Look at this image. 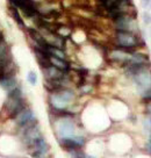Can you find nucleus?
<instances>
[{"label": "nucleus", "instance_id": "423d86ee", "mask_svg": "<svg viewBox=\"0 0 151 158\" xmlns=\"http://www.w3.org/2000/svg\"><path fill=\"white\" fill-rule=\"evenodd\" d=\"M57 133L61 138H71L74 136V123L70 116L61 118L57 123Z\"/></svg>", "mask_w": 151, "mask_h": 158}, {"label": "nucleus", "instance_id": "7ed1b4c3", "mask_svg": "<svg viewBox=\"0 0 151 158\" xmlns=\"http://www.w3.org/2000/svg\"><path fill=\"white\" fill-rule=\"evenodd\" d=\"M115 43L120 49L129 50L136 48L140 44V40L136 34L130 31H116L115 34Z\"/></svg>", "mask_w": 151, "mask_h": 158}, {"label": "nucleus", "instance_id": "ddd939ff", "mask_svg": "<svg viewBox=\"0 0 151 158\" xmlns=\"http://www.w3.org/2000/svg\"><path fill=\"white\" fill-rule=\"evenodd\" d=\"M43 73L47 80H61V79L65 78V72L61 71L52 65H49L47 68H44Z\"/></svg>", "mask_w": 151, "mask_h": 158}, {"label": "nucleus", "instance_id": "4468645a", "mask_svg": "<svg viewBox=\"0 0 151 158\" xmlns=\"http://www.w3.org/2000/svg\"><path fill=\"white\" fill-rule=\"evenodd\" d=\"M0 86L5 89L7 93H10L12 91H14L15 89L19 87L15 77H7V78H4L2 80H0Z\"/></svg>", "mask_w": 151, "mask_h": 158}, {"label": "nucleus", "instance_id": "5701e85b", "mask_svg": "<svg viewBox=\"0 0 151 158\" xmlns=\"http://www.w3.org/2000/svg\"><path fill=\"white\" fill-rule=\"evenodd\" d=\"M149 150H150V152H151V148H149Z\"/></svg>", "mask_w": 151, "mask_h": 158}, {"label": "nucleus", "instance_id": "a211bd4d", "mask_svg": "<svg viewBox=\"0 0 151 158\" xmlns=\"http://www.w3.org/2000/svg\"><path fill=\"white\" fill-rule=\"evenodd\" d=\"M143 21L145 25H150L151 23V14L149 12H144L143 13Z\"/></svg>", "mask_w": 151, "mask_h": 158}, {"label": "nucleus", "instance_id": "6ab92c4d", "mask_svg": "<svg viewBox=\"0 0 151 158\" xmlns=\"http://www.w3.org/2000/svg\"><path fill=\"white\" fill-rule=\"evenodd\" d=\"M142 5L146 10H151V0H141Z\"/></svg>", "mask_w": 151, "mask_h": 158}, {"label": "nucleus", "instance_id": "1a4fd4ad", "mask_svg": "<svg viewBox=\"0 0 151 158\" xmlns=\"http://www.w3.org/2000/svg\"><path fill=\"white\" fill-rule=\"evenodd\" d=\"M59 144L68 151H76L85 144V138L83 136H73L71 138H59Z\"/></svg>", "mask_w": 151, "mask_h": 158}, {"label": "nucleus", "instance_id": "f257e3e1", "mask_svg": "<svg viewBox=\"0 0 151 158\" xmlns=\"http://www.w3.org/2000/svg\"><path fill=\"white\" fill-rule=\"evenodd\" d=\"M24 108H26V105H24V100L22 97V92H21V89L18 87L10 93H8L5 104H4V109L8 118H14Z\"/></svg>", "mask_w": 151, "mask_h": 158}, {"label": "nucleus", "instance_id": "4be33fe9", "mask_svg": "<svg viewBox=\"0 0 151 158\" xmlns=\"http://www.w3.org/2000/svg\"><path fill=\"white\" fill-rule=\"evenodd\" d=\"M99 1H100V2H101V4H105V2H106V1H107V0H99Z\"/></svg>", "mask_w": 151, "mask_h": 158}, {"label": "nucleus", "instance_id": "0eeeda50", "mask_svg": "<svg viewBox=\"0 0 151 158\" xmlns=\"http://www.w3.org/2000/svg\"><path fill=\"white\" fill-rule=\"evenodd\" d=\"M21 134V137H22V141H23L24 145L28 148L29 145L34 143L35 141H37L39 138L43 137L42 136V133H41V129L39 127V123L30 127V128L26 129L24 131H22Z\"/></svg>", "mask_w": 151, "mask_h": 158}, {"label": "nucleus", "instance_id": "9b49d317", "mask_svg": "<svg viewBox=\"0 0 151 158\" xmlns=\"http://www.w3.org/2000/svg\"><path fill=\"white\" fill-rule=\"evenodd\" d=\"M12 60V55L8 44L6 43L5 40L0 41V68H5Z\"/></svg>", "mask_w": 151, "mask_h": 158}, {"label": "nucleus", "instance_id": "dca6fc26", "mask_svg": "<svg viewBox=\"0 0 151 158\" xmlns=\"http://www.w3.org/2000/svg\"><path fill=\"white\" fill-rule=\"evenodd\" d=\"M8 10H10V15H12V18L18 22V25L19 26H24L23 23V20H22V18H21V15L19 14V12H18V8L16 7H14V6L10 5V7H8Z\"/></svg>", "mask_w": 151, "mask_h": 158}, {"label": "nucleus", "instance_id": "39448f33", "mask_svg": "<svg viewBox=\"0 0 151 158\" xmlns=\"http://www.w3.org/2000/svg\"><path fill=\"white\" fill-rule=\"evenodd\" d=\"M134 81L136 83L138 89L145 92L146 89H151V71L146 66H143L140 70H137L135 73L132 74Z\"/></svg>", "mask_w": 151, "mask_h": 158}, {"label": "nucleus", "instance_id": "2eb2a0df", "mask_svg": "<svg viewBox=\"0 0 151 158\" xmlns=\"http://www.w3.org/2000/svg\"><path fill=\"white\" fill-rule=\"evenodd\" d=\"M49 60H50V64L52 65V66L57 68V69L63 71V72H68L69 70H70V64L66 62V59H61V58H57V57L50 56Z\"/></svg>", "mask_w": 151, "mask_h": 158}, {"label": "nucleus", "instance_id": "9d476101", "mask_svg": "<svg viewBox=\"0 0 151 158\" xmlns=\"http://www.w3.org/2000/svg\"><path fill=\"white\" fill-rule=\"evenodd\" d=\"M34 118H35L34 112H33L30 108H28V107H26L22 112H20V113L15 116L14 122H15V124L20 128V127H22V126H24V124H27L28 122H30L31 120H34Z\"/></svg>", "mask_w": 151, "mask_h": 158}, {"label": "nucleus", "instance_id": "f3484780", "mask_svg": "<svg viewBox=\"0 0 151 158\" xmlns=\"http://www.w3.org/2000/svg\"><path fill=\"white\" fill-rule=\"evenodd\" d=\"M27 79H28L29 84L36 85V83H37V74H36V72H34V71H30V72H28Z\"/></svg>", "mask_w": 151, "mask_h": 158}, {"label": "nucleus", "instance_id": "f03ea898", "mask_svg": "<svg viewBox=\"0 0 151 158\" xmlns=\"http://www.w3.org/2000/svg\"><path fill=\"white\" fill-rule=\"evenodd\" d=\"M73 100H74V93L69 89H57L55 92H51L49 97V102L55 110H65Z\"/></svg>", "mask_w": 151, "mask_h": 158}, {"label": "nucleus", "instance_id": "20e7f679", "mask_svg": "<svg viewBox=\"0 0 151 158\" xmlns=\"http://www.w3.org/2000/svg\"><path fill=\"white\" fill-rule=\"evenodd\" d=\"M12 6H14L16 8H19L26 16L33 18L35 19L36 16H39V10L37 5L34 0H8Z\"/></svg>", "mask_w": 151, "mask_h": 158}, {"label": "nucleus", "instance_id": "6e6552de", "mask_svg": "<svg viewBox=\"0 0 151 158\" xmlns=\"http://www.w3.org/2000/svg\"><path fill=\"white\" fill-rule=\"evenodd\" d=\"M30 156L33 158H42L44 157V155L48 152L49 145L47 143V141L43 137L39 138L37 141H35L34 143L28 147Z\"/></svg>", "mask_w": 151, "mask_h": 158}, {"label": "nucleus", "instance_id": "f8f14e48", "mask_svg": "<svg viewBox=\"0 0 151 158\" xmlns=\"http://www.w3.org/2000/svg\"><path fill=\"white\" fill-rule=\"evenodd\" d=\"M130 56L132 54L127 51V50L123 49H114L109 52V58L114 60V62H120V63H124V64H128V62L130 60Z\"/></svg>", "mask_w": 151, "mask_h": 158}, {"label": "nucleus", "instance_id": "412c9836", "mask_svg": "<svg viewBox=\"0 0 151 158\" xmlns=\"http://www.w3.org/2000/svg\"><path fill=\"white\" fill-rule=\"evenodd\" d=\"M148 126H149V129L151 130V116L149 118V121H148Z\"/></svg>", "mask_w": 151, "mask_h": 158}, {"label": "nucleus", "instance_id": "aec40b11", "mask_svg": "<svg viewBox=\"0 0 151 158\" xmlns=\"http://www.w3.org/2000/svg\"><path fill=\"white\" fill-rule=\"evenodd\" d=\"M146 112L151 115V100L150 101H148V104H146Z\"/></svg>", "mask_w": 151, "mask_h": 158}]
</instances>
